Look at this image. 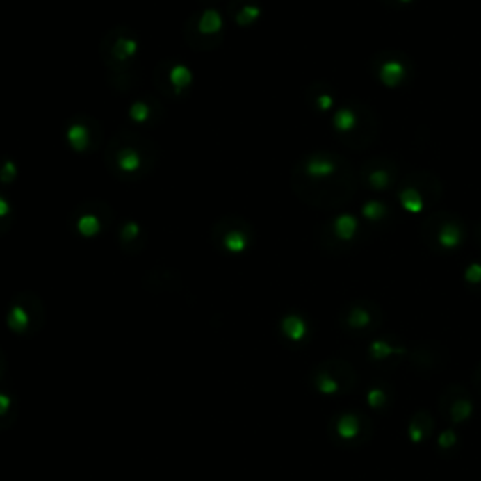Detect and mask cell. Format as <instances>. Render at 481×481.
Masks as SVG:
<instances>
[{"mask_svg":"<svg viewBox=\"0 0 481 481\" xmlns=\"http://www.w3.org/2000/svg\"><path fill=\"white\" fill-rule=\"evenodd\" d=\"M359 175L350 162L333 152H312L291 170V190L307 205L339 209L354 197Z\"/></svg>","mask_w":481,"mask_h":481,"instance_id":"cell-1","label":"cell"},{"mask_svg":"<svg viewBox=\"0 0 481 481\" xmlns=\"http://www.w3.org/2000/svg\"><path fill=\"white\" fill-rule=\"evenodd\" d=\"M104 164L115 179L138 183L149 177L158 164V147L138 128H122L106 145Z\"/></svg>","mask_w":481,"mask_h":481,"instance_id":"cell-2","label":"cell"},{"mask_svg":"<svg viewBox=\"0 0 481 481\" xmlns=\"http://www.w3.org/2000/svg\"><path fill=\"white\" fill-rule=\"evenodd\" d=\"M140 40L128 26H115L104 36L100 57L113 76L109 81L122 90H130L136 83V58L140 53Z\"/></svg>","mask_w":481,"mask_h":481,"instance_id":"cell-3","label":"cell"},{"mask_svg":"<svg viewBox=\"0 0 481 481\" xmlns=\"http://www.w3.org/2000/svg\"><path fill=\"white\" fill-rule=\"evenodd\" d=\"M222 31H224V25H222L220 13L216 12L215 8H197L186 21L184 36L192 49L213 51L220 45L222 36H224Z\"/></svg>","mask_w":481,"mask_h":481,"instance_id":"cell-4","label":"cell"},{"mask_svg":"<svg viewBox=\"0 0 481 481\" xmlns=\"http://www.w3.org/2000/svg\"><path fill=\"white\" fill-rule=\"evenodd\" d=\"M44 322V307L40 299L32 293H19L12 301L8 311V325L15 333H26L31 329H38Z\"/></svg>","mask_w":481,"mask_h":481,"instance_id":"cell-5","label":"cell"},{"mask_svg":"<svg viewBox=\"0 0 481 481\" xmlns=\"http://www.w3.org/2000/svg\"><path fill=\"white\" fill-rule=\"evenodd\" d=\"M154 81L160 92L168 98H181L188 92V87L192 83L190 70L181 63L175 60H164L156 66L154 72Z\"/></svg>","mask_w":481,"mask_h":481,"instance_id":"cell-6","label":"cell"},{"mask_svg":"<svg viewBox=\"0 0 481 481\" xmlns=\"http://www.w3.org/2000/svg\"><path fill=\"white\" fill-rule=\"evenodd\" d=\"M464 228L459 218L446 213H438L437 216H431L423 224V237L431 235L434 245L440 248H455L459 247L464 239Z\"/></svg>","mask_w":481,"mask_h":481,"instance_id":"cell-7","label":"cell"},{"mask_svg":"<svg viewBox=\"0 0 481 481\" xmlns=\"http://www.w3.org/2000/svg\"><path fill=\"white\" fill-rule=\"evenodd\" d=\"M211 237L224 250L241 252V250H247V247L250 245L252 231L248 228L247 222L234 216V218H222L220 222H216Z\"/></svg>","mask_w":481,"mask_h":481,"instance_id":"cell-8","label":"cell"},{"mask_svg":"<svg viewBox=\"0 0 481 481\" xmlns=\"http://www.w3.org/2000/svg\"><path fill=\"white\" fill-rule=\"evenodd\" d=\"M66 140L76 151L92 152L100 147L101 128L89 115H79L66 128Z\"/></svg>","mask_w":481,"mask_h":481,"instance_id":"cell-9","label":"cell"},{"mask_svg":"<svg viewBox=\"0 0 481 481\" xmlns=\"http://www.w3.org/2000/svg\"><path fill=\"white\" fill-rule=\"evenodd\" d=\"M109 220H111V211L106 203H85V205H79L72 215L74 228L85 237H95L101 234Z\"/></svg>","mask_w":481,"mask_h":481,"instance_id":"cell-10","label":"cell"},{"mask_svg":"<svg viewBox=\"0 0 481 481\" xmlns=\"http://www.w3.org/2000/svg\"><path fill=\"white\" fill-rule=\"evenodd\" d=\"M397 168L393 162H384V160H370L363 165L359 179L367 181L368 186L378 188V190H386L389 186H393L395 177H397Z\"/></svg>","mask_w":481,"mask_h":481,"instance_id":"cell-11","label":"cell"},{"mask_svg":"<svg viewBox=\"0 0 481 481\" xmlns=\"http://www.w3.org/2000/svg\"><path fill=\"white\" fill-rule=\"evenodd\" d=\"M128 113H130V119H132L138 127H151L152 122L158 120L160 108L158 104H154L151 98H141V100L133 101Z\"/></svg>","mask_w":481,"mask_h":481,"instance_id":"cell-12","label":"cell"},{"mask_svg":"<svg viewBox=\"0 0 481 481\" xmlns=\"http://www.w3.org/2000/svg\"><path fill=\"white\" fill-rule=\"evenodd\" d=\"M229 15L234 17L239 25L247 26L252 25L254 21L261 15V8L254 0H234L229 4Z\"/></svg>","mask_w":481,"mask_h":481,"instance_id":"cell-13","label":"cell"},{"mask_svg":"<svg viewBox=\"0 0 481 481\" xmlns=\"http://www.w3.org/2000/svg\"><path fill=\"white\" fill-rule=\"evenodd\" d=\"M376 72L382 77V81H386V85H397L406 76V64L399 57H391L386 63L378 64Z\"/></svg>","mask_w":481,"mask_h":481,"instance_id":"cell-14","label":"cell"},{"mask_svg":"<svg viewBox=\"0 0 481 481\" xmlns=\"http://www.w3.org/2000/svg\"><path fill=\"white\" fill-rule=\"evenodd\" d=\"M119 241L120 247L124 250H140L141 243H143V234H141L140 226L136 222H124L122 228L119 229Z\"/></svg>","mask_w":481,"mask_h":481,"instance_id":"cell-15","label":"cell"},{"mask_svg":"<svg viewBox=\"0 0 481 481\" xmlns=\"http://www.w3.org/2000/svg\"><path fill=\"white\" fill-rule=\"evenodd\" d=\"M10 226H12V207L6 197L0 196V235L8 234Z\"/></svg>","mask_w":481,"mask_h":481,"instance_id":"cell-16","label":"cell"},{"mask_svg":"<svg viewBox=\"0 0 481 481\" xmlns=\"http://www.w3.org/2000/svg\"><path fill=\"white\" fill-rule=\"evenodd\" d=\"M286 335H290L291 339H301L304 335V323L299 318L291 316L284 322Z\"/></svg>","mask_w":481,"mask_h":481,"instance_id":"cell-17","label":"cell"},{"mask_svg":"<svg viewBox=\"0 0 481 481\" xmlns=\"http://www.w3.org/2000/svg\"><path fill=\"white\" fill-rule=\"evenodd\" d=\"M0 165H2V168H0V183L2 184H6L8 181H12V179L17 175V170H15L12 160H0Z\"/></svg>","mask_w":481,"mask_h":481,"instance_id":"cell-18","label":"cell"},{"mask_svg":"<svg viewBox=\"0 0 481 481\" xmlns=\"http://www.w3.org/2000/svg\"><path fill=\"white\" fill-rule=\"evenodd\" d=\"M348 322L352 327H365V325L370 322V316H368L367 311H363V309H354L352 314L348 316Z\"/></svg>","mask_w":481,"mask_h":481,"instance_id":"cell-19","label":"cell"},{"mask_svg":"<svg viewBox=\"0 0 481 481\" xmlns=\"http://www.w3.org/2000/svg\"><path fill=\"white\" fill-rule=\"evenodd\" d=\"M382 2L393 4V6H399V4H406V2H410V0H382Z\"/></svg>","mask_w":481,"mask_h":481,"instance_id":"cell-20","label":"cell"}]
</instances>
